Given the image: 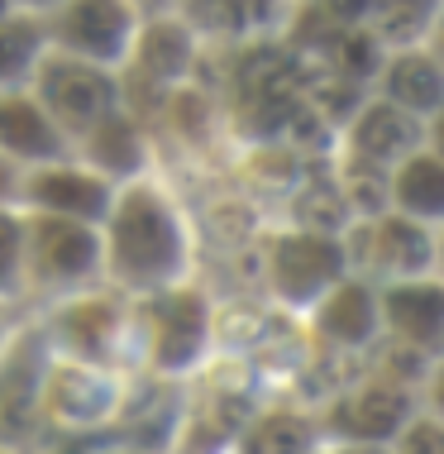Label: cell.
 I'll list each match as a JSON object with an SVG mask.
<instances>
[{"instance_id":"obj_10","label":"cell","mask_w":444,"mask_h":454,"mask_svg":"<svg viewBox=\"0 0 444 454\" xmlns=\"http://www.w3.org/2000/svg\"><path fill=\"white\" fill-rule=\"evenodd\" d=\"M0 149L15 158H58L63 134L29 96H0Z\"/></svg>"},{"instance_id":"obj_30","label":"cell","mask_w":444,"mask_h":454,"mask_svg":"<svg viewBox=\"0 0 444 454\" xmlns=\"http://www.w3.org/2000/svg\"><path fill=\"white\" fill-rule=\"evenodd\" d=\"M19 5H34V10H39V5H58V0H19Z\"/></svg>"},{"instance_id":"obj_27","label":"cell","mask_w":444,"mask_h":454,"mask_svg":"<svg viewBox=\"0 0 444 454\" xmlns=\"http://www.w3.org/2000/svg\"><path fill=\"white\" fill-rule=\"evenodd\" d=\"M444 445H440V431L430 421H421V426H411L406 431V450L401 454H440Z\"/></svg>"},{"instance_id":"obj_23","label":"cell","mask_w":444,"mask_h":454,"mask_svg":"<svg viewBox=\"0 0 444 454\" xmlns=\"http://www.w3.org/2000/svg\"><path fill=\"white\" fill-rule=\"evenodd\" d=\"M306 450H311V426L287 411L258 421L249 435V454H306Z\"/></svg>"},{"instance_id":"obj_20","label":"cell","mask_w":444,"mask_h":454,"mask_svg":"<svg viewBox=\"0 0 444 454\" xmlns=\"http://www.w3.org/2000/svg\"><path fill=\"white\" fill-rule=\"evenodd\" d=\"M53 407H58V416H67V421H101L110 411V383L96 373L67 368V373L53 378Z\"/></svg>"},{"instance_id":"obj_13","label":"cell","mask_w":444,"mask_h":454,"mask_svg":"<svg viewBox=\"0 0 444 454\" xmlns=\"http://www.w3.org/2000/svg\"><path fill=\"white\" fill-rule=\"evenodd\" d=\"M401 421H406V392L392 387V383H368V387L354 392V402L344 407V426L368 435V440L401 431Z\"/></svg>"},{"instance_id":"obj_1","label":"cell","mask_w":444,"mask_h":454,"mask_svg":"<svg viewBox=\"0 0 444 454\" xmlns=\"http://www.w3.org/2000/svg\"><path fill=\"white\" fill-rule=\"evenodd\" d=\"M110 263L125 282L153 287L167 282L182 268V230L167 201L148 187H134L125 201L115 206L110 220Z\"/></svg>"},{"instance_id":"obj_2","label":"cell","mask_w":444,"mask_h":454,"mask_svg":"<svg viewBox=\"0 0 444 454\" xmlns=\"http://www.w3.org/2000/svg\"><path fill=\"white\" fill-rule=\"evenodd\" d=\"M39 101H43V115L53 125L91 134L101 120L115 115V82L96 63L53 58V63L39 67Z\"/></svg>"},{"instance_id":"obj_17","label":"cell","mask_w":444,"mask_h":454,"mask_svg":"<svg viewBox=\"0 0 444 454\" xmlns=\"http://www.w3.org/2000/svg\"><path fill=\"white\" fill-rule=\"evenodd\" d=\"M392 192H397V201H401L411 215L435 220V215H440V206H444V173H440V163H435L430 153H411V158H401Z\"/></svg>"},{"instance_id":"obj_8","label":"cell","mask_w":444,"mask_h":454,"mask_svg":"<svg viewBox=\"0 0 444 454\" xmlns=\"http://www.w3.org/2000/svg\"><path fill=\"white\" fill-rule=\"evenodd\" d=\"M29 196L43 206L48 215L77 220V225L105 215V206H110L105 182L101 177H86V173H72V168H48V173H39L29 182Z\"/></svg>"},{"instance_id":"obj_28","label":"cell","mask_w":444,"mask_h":454,"mask_svg":"<svg viewBox=\"0 0 444 454\" xmlns=\"http://www.w3.org/2000/svg\"><path fill=\"white\" fill-rule=\"evenodd\" d=\"M320 10H325L330 20H339V24H354V20H363L368 10H373V0H320Z\"/></svg>"},{"instance_id":"obj_12","label":"cell","mask_w":444,"mask_h":454,"mask_svg":"<svg viewBox=\"0 0 444 454\" xmlns=\"http://www.w3.org/2000/svg\"><path fill=\"white\" fill-rule=\"evenodd\" d=\"M34 397H39V349H19L0 368V435L5 440L29 431Z\"/></svg>"},{"instance_id":"obj_18","label":"cell","mask_w":444,"mask_h":454,"mask_svg":"<svg viewBox=\"0 0 444 454\" xmlns=\"http://www.w3.org/2000/svg\"><path fill=\"white\" fill-rule=\"evenodd\" d=\"M139 67L153 82H177L191 67V34L182 24H153L139 39Z\"/></svg>"},{"instance_id":"obj_7","label":"cell","mask_w":444,"mask_h":454,"mask_svg":"<svg viewBox=\"0 0 444 454\" xmlns=\"http://www.w3.org/2000/svg\"><path fill=\"white\" fill-rule=\"evenodd\" d=\"M153 340H158V364L182 368L196 359L206 340V301L196 292H172L153 306Z\"/></svg>"},{"instance_id":"obj_19","label":"cell","mask_w":444,"mask_h":454,"mask_svg":"<svg viewBox=\"0 0 444 454\" xmlns=\"http://www.w3.org/2000/svg\"><path fill=\"white\" fill-rule=\"evenodd\" d=\"M277 0H187V15L211 34H249L273 20Z\"/></svg>"},{"instance_id":"obj_24","label":"cell","mask_w":444,"mask_h":454,"mask_svg":"<svg viewBox=\"0 0 444 454\" xmlns=\"http://www.w3.org/2000/svg\"><path fill=\"white\" fill-rule=\"evenodd\" d=\"M373 10H378V34L382 39H406L411 43L430 24V0H373Z\"/></svg>"},{"instance_id":"obj_29","label":"cell","mask_w":444,"mask_h":454,"mask_svg":"<svg viewBox=\"0 0 444 454\" xmlns=\"http://www.w3.org/2000/svg\"><path fill=\"white\" fill-rule=\"evenodd\" d=\"M10 182H15V177H10V163H5V153H0V196L10 192Z\"/></svg>"},{"instance_id":"obj_15","label":"cell","mask_w":444,"mask_h":454,"mask_svg":"<svg viewBox=\"0 0 444 454\" xmlns=\"http://www.w3.org/2000/svg\"><path fill=\"white\" fill-rule=\"evenodd\" d=\"M320 330L330 340H339V345H363L373 335V297H368V287L344 282V287L330 292L325 306H320Z\"/></svg>"},{"instance_id":"obj_11","label":"cell","mask_w":444,"mask_h":454,"mask_svg":"<svg viewBox=\"0 0 444 454\" xmlns=\"http://www.w3.org/2000/svg\"><path fill=\"white\" fill-rule=\"evenodd\" d=\"M440 287H392L387 292V325L401 345L430 349L440 340Z\"/></svg>"},{"instance_id":"obj_33","label":"cell","mask_w":444,"mask_h":454,"mask_svg":"<svg viewBox=\"0 0 444 454\" xmlns=\"http://www.w3.org/2000/svg\"><path fill=\"white\" fill-rule=\"evenodd\" d=\"M0 20H5V0H0Z\"/></svg>"},{"instance_id":"obj_5","label":"cell","mask_w":444,"mask_h":454,"mask_svg":"<svg viewBox=\"0 0 444 454\" xmlns=\"http://www.w3.org/2000/svg\"><path fill=\"white\" fill-rule=\"evenodd\" d=\"M29 259H34V273L48 278V282H77L86 273H96V263H101V239L91 235V225L43 215V220H34Z\"/></svg>"},{"instance_id":"obj_16","label":"cell","mask_w":444,"mask_h":454,"mask_svg":"<svg viewBox=\"0 0 444 454\" xmlns=\"http://www.w3.org/2000/svg\"><path fill=\"white\" fill-rule=\"evenodd\" d=\"M373 254H378L382 268H392V273H421L430 263V235L416 220H378Z\"/></svg>"},{"instance_id":"obj_32","label":"cell","mask_w":444,"mask_h":454,"mask_svg":"<svg viewBox=\"0 0 444 454\" xmlns=\"http://www.w3.org/2000/svg\"><path fill=\"white\" fill-rule=\"evenodd\" d=\"M139 5H163V0H139Z\"/></svg>"},{"instance_id":"obj_3","label":"cell","mask_w":444,"mask_h":454,"mask_svg":"<svg viewBox=\"0 0 444 454\" xmlns=\"http://www.w3.org/2000/svg\"><path fill=\"white\" fill-rule=\"evenodd\" d=\"M234 106L239 120L258 134H277L292 125L296 106V63L282 48H253L234 72Z\"/></svg>"},{"instance_id":"obj_31","label":"cell","mask_w":444,"mask_h":454,"mask_svg":"<svg viewBox=\"0 0 444 454\" xmlns=\"http://www.w3.org/2000/svg\"><path fill=\"white\" fill-rule=\"evenodd\" d=\"M344 454H378V450H368V445H359V450H344Z\"/></svg>"},{"instance_id":"obj_9","label":"cell","mask_w":444,"mask_h":454,"mask_svg":"<svg viewBox=\"0 0 444 454\" xmlns=\"http://www.w3.org/2000/svg\"><path fill=\"white\" fill-rule=\"evenodd\" d=\"M421 144V129L406 110L378 101V106H363L359 120H354V149L368 163H401V158L416 153Z\"/></svg>"},{"instance_id":"obj_22","label":"cell","mask_w":444,"mask_h":454,"mask_svg":"<svg viewBox=\"0 0 444 454\" xmlns=\"http://www.w3.org/2000/svg\"><path fill=\"white\" fill-rule=\"evenodd\" d=\"M39 58V24L34 20H0V82H19Z\"/></svg>"},{"instance_id":"obj_26","label":"cell","mask_w":444,"mask_h":454,"mask_svg":"<svg viewBox=\"0 0 444 454\" xmlns=\"http://www.w3.org/2000/svg\"><path fill=\"white\" fill-rule=\"evenodd\" d=\"M19 254H24V230H19L10 215H0V282H10V278H15Z\"/></svg>"},{"instance_id":"obj_4","label":"cell","mask_w":444,"mask_h":454,"mask_svg":"<svg viewBox=\"0 0 444 454\" xmlns=\"http://www.w3.org/2000/svg\"><path fill=\"white\" fill-rule=\"evenodd\" d=\"M58 39L82 63H115L129 48V5L125 0H67L58 10Z\"/></svg>"},{"instance_id":"obj_21","label":"cell","mask_w":444,"mask_h":454,"mask_svg":"<svg viewBox=\"0 0 444 454\" xmlns=\"http://www.w3.org/2000/svg\"><path fill=\"white\" fill-rule=\"evenodd\" d=\"M91 163L120 177L139 168V139H134V125L125 115H110L91 129Z\"/></svg>"},{"instance_id":"obj_6","label":"cell","mask_w":444,"mask_h":454,"mask_svg":"<svg viewBox=\"0 0 444 454\" xmlns=\"http://www.w3.org/2000/svg\"><path fill=\"white\" fill-rule=\"evenodd\" d=\"M344 254L325 235H287L273 249V282L287 301H315L339 278Z\"/></svg>"},{"instance_id":"obj_25","label":"cell","mask_w":444,"mask_h":454,"mask_svg":"<svg viewBox=\"0 0 444 454\" xmlns=\"http://www.w3.org/2000/svg\"><path fill=\"white\" fill-rule=\"evenodd\" d=\"M67 335L86 349H101L105 335H110V311L105 306H82V311L67 316Z\"/></svg>"},{"instance_id":"obj_14","label":"cell","mask_w":444,"mask_h":454,"mask_svg":"<svg viewBox=\"0 0 444 454\" xmlns=\"http://www.w3.org/2000/svg\"><path fill=\"white\" fill-rule=\"evenodd\" d=\"M387 96L392 101L387 106H397L406 110V115H430V110H440V72L430 58L421 53H406L397 58V63L387 67Z\"/></svg>"}]
</instances>
